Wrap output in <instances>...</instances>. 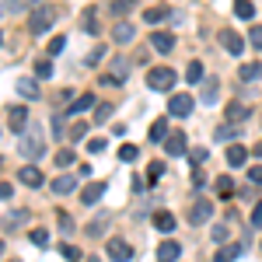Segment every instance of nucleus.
Wrapping results in <instances>:
<instances>
[{
    "instance_id": "nucleus-1",
    "label": "nucleus",
    "mask_w": 262,
    "mask_h": 262,
    "mask_svg": "<svg viewBox=\"0 0 262 262\" xmlns=\"http://www.w3.org/2000/svg\"><path fill=\"white\" fill-rule=\"evenodd\" d=\"M60 18V7H53V4H39V7H32V14H28V32L32 35H42V32H49L53 28V21Z\"/></svg>"
},
{
    "instance_id": "nucleus-2",
    "label": "nucleus",
    "mask_w": 262,
    "mask_h": 262,
    "mask_svg": "<svg viewBox=\"0 0 262 262\" xmlns=\"http://www.w3.org/2000/svg\"><path fill=\"white\" fill-rule=\"evenodd\" d=\"M175 70L171 67H154L150 74H147V84H150V91H171V84H175Z\"/></svg>"
},
{
    "instance_id": "nucleus-3",
    "label": "nucleus",
    "mask_w": 262,
    "mask_h": 262,
    "mask_svg": "<svg viewBox=\"0 0 262 262\" xmlns=\"http://www.w3.org/2000/svg\"><path fill=\"white\" fill-rule=\"evenodd\" d=\"M18 150H21V158H42V150H46V143H42V137L35 133V129H28V133L21 137Z\"/></svg>"
},
{
    "instance_id": "nucleus-4",
    "label": "nucleus",
    "mask_w": 262,
    "mask_h": 262,
    "mask_svg": "<svg viewBox=\"0 0 262 262\" xmlns=\"http://www.w3.org/2000/svg\"><path fill=\"white\" fill-rule=\"evenodd\" d=\"M25 126H28V105H11V112H7V129L25 137V133H28Z\"/></svg>"
},
{
    "instance_id": "nucleus-5",
    "label": "nucleus",
    "mask_w": 262,
    "mask_h": 262,
    "mask_svg": "<svg viewBox=\"0 0 262 262\" xmlns=\"http://www.w3.org/2000/svg\"><path fill=\"white\" fill-rule=\"evenodd\" d=\"M105 255H108L112 262H129L133 259V245L122 242V238H112V242L105 245Z\"/></svg>"
},
{
    "instance_id": "nucleus-6",
    "label": "nucleus",
    "mask_w": 262,
    "mask_h": 262,
    "mask_svg": "<svg viewBox=\"0 0 262 262\" xmlns=\"http://www.w3.org/2000/svg\"><path fill=\"white\" fill-rule=\"evenodd\" d=\"M126 74H129V60L116 56V60L108 63V74L101 77V84H126Z\"/></svg>"
},
{
    "instance_id": "nucleus-7",
    "label": "nucleus",
    "mask_w": 262,
    "mask_h": 262,
    "mask_svg": "<svg viewBox=\"0 0 262 262\" xmlns=\"http://www.w3.org/2000/svg\"><path fill=\"white\" fill-rule=\"evenodd\" d=\"M221 46L231 53V56H242L245 53V39L234 32V28H221Z\"/></svg>"
},
{
    "instance_id": "nucleus-8",
    "label": "nucleus",
    "mask_w": 262,
    "mask_h": 262,
    "mask_svg": "<svg viewBox=\"0 0 262 262\" xmlns=\"http://www.w3.org/2000/svg\"><path fill=\"white\" fill-rule=\"evenodd\" d=\"M210 217H213V203H210V200H196V203H192V210H189V221L196 224V227H200V224H206Z\"/></svg>"
},
{
    "instance_id": "nucleus-9",
    "label": "nucleus",
    "mask_w": 262,
    "mask_h": 262,
    "mask_svg": "<svg viewBox=\"0 0 262 262\" xmlns=\"http://www.w3.org/2000/svg\"><path fill=\"white\" fill-rule=\"evenodd\" d=\"M217 98H221V81L217 77H206L200 88V105H217Z\"/></svg>"
},
{
    "instance_id": "nucleus-10",
    "label": "nucleus",
    "mask_w": 262,
    "mask_h": 262,
    "mask_svg": "<svg viewBox=\"0 0 262 262\" xmlns=\"http://www.w3.org/2000/svg\"><path fill=\"white\" fill-rule=\"evenodd\" d=\"M164 150H168V158H182V154H189V140H185V133H171V137L164 140Z\"/></svg>"
},
{
    "instance_id": "nucleus-11",
    "label": "nucleus",
    "mask_w": 262,
    "mask_h": 262,
    "mask_svg": "<svg viewBox=\"0 0 262 262\" xmlns=\"http://www.w3.org/2000/svg\"><path fill=\"white\" fill-rule=\"evenodd\" d=\"M112 39L119 42V46H129V42L137 39V25H133V21H119V25L112 28Z\"/></svg>"
},
{
    "instance_id": "nucleus-12",
    "label": "nucleus",
    "mask_w": 262,
    "mask_h": 262,
    "mask_svg": "<svg viewBox=\"0 0 262 262\" xmlns=\"http://www.w3.org/2000/svg\"><path fill=\"white\" fill-rule=\"evenodd\" d=\"M150 49L168 56V53L175 49V35H171V32H154V35H150Z\"/></svg>"
},
{
    "instance_id": "nucleus-13",
    "label": "nucleus",
    "mask_w": 262,
    "mask_h": 262,
    "mask_svg": "<svg viewBox=\"0 0 262 262\" xmlns=\"http://www.w3.org/2000/svg\"><path fill=\"white\" fill-rule=\"evenodd\" d=\"M192 105H196V101H192V95H171V105H168V108H171V116L185 119V116L192 112Z\"/></svg>"
},
{
    "instance_id": "nucleus-14",
    "label": "nucleus",
    "mask_w": 262,
    "mask_h": 262,
    "mask_svg": "<svg viewBox=\"0 0 262 262\" xmlns=\"http://www.w3.org/2000/svg\"><path fill=\"white\" fill-rule=\"evenodd\" d=\"M18 179H21V185H28V189H39L42 182H46V179H42V171L35 168V164H25V168L18 171Z\"/></svg>"
},
{
    "instance_id": "nucleus-15",
    "label": "nucleus",
    "mask_w": 262,
    "mask_h": 262,
    "mask_svg": "<svg viewBox=\"0 0 262 262\" xmlns=\"http://www.w3.org/2000/svg\"><path fill=\"white\" fill-rule=\"evenodd\" d=\"M105 189H108L105 182H88V189L81 192V203H84V206H95V203L105 196Z\"/></svg>"
},
{
    "instance_id": "nucleus-16",
    "label": "nucleus",
    "mask_w": 262,
    "mask_h": 262,
    "mask_svg": "<svg viewBox=\"0 0 262 262\" xmlns=\"http://www.w3.org/2000/svg\"><path fill=\"white\" fill-rule=\"evenodd\" d=\"M248 116H252V108H248V105H242V101H231V105H227V122H231V126L245 122Z\"/></svg>"
},
{
    "instance_id": "nucleus-17",
    "label": "nucleus",
    "mask_w": 262,
    "mask_h": 262,
    "mask_svg": "<svg viewBox=\"0 0 262 262\" xmlns=\"http://www.w3.org/2000/svg\"><path fill=\"white\" fill-rule=\"evenodd\" d=\"M179 255H182V245H179V242L158 245V262H179Z\"/></svg>"
},
{
    "instance_id": "nucleus-18",
    "label": "nucleus",
    "mask_w": 262,
    "mask_h": 262,
    "mask_svg": "<svg viewBox=\"0 0 262 262\" xmlns=\"http://www.w3.org/2000/svg\"><path fill=\"white\" fill-rule=\"evenodd\" d=\"M77 189V175H56V182H53V192L56 196H70Z\"/></svg>"
},
{
    "instance_id": "nucleus-19",
    "label": "nucleus",
    "mask_w": 262,
    "mask_h": 262,
    "mask_svg": "<svg viewBox=\"0 0 262 262\" xmlns=\"http://www.w3.org/2000/svg\"><path fill=\"white\" fill-rule=\"evenodd\" d=\"M108 224H112V213H98L95 221L88 224V238H101V234L108 231Z\"/></svg>"
},
{
    "instance_id": "nucleus-20",
    "label": "nucleus",
    "mask_w": 262,
    "mask_h": 262,
    "mask_svg": "<svg viewBox=\"0 0 262 262\" xmlns=\"http://www.w3.org/2000/svg\"><path fill=\"white\" fill-rule=\"evenodd\" d=\"M245 161H248V150H245L242 143H231L227 147V168H242Z\"/></svg>"
},
{
    "instance_id": "nucleus-21",
    "label": "nucleus",
    "mask_w": 262,
    "mask_h": 262,
    "mask_svg": "<svg viewBox=\"0 0 262 262\" xmlns=\"http://www.w3.org/2000/svg\"><path fill=\"white\" fill-rule=\"evenodd\" d=\"M154 227H158L161 234H171V231H175V217H171L168 210H158V213H154Z\"/></svg>"
},
{
    "instance_id": "nucleus-22",
    "label": "nucleus",
    "mask_w": 262,
    "mask_h": 262,
    "mask_svg": "<svg viewBox=\"0 0 262 262\" xmlns=\"http://www.w3.org/2000/svg\"><path fill=\"white\" fill-rule=\"evenodd\" d=\"M95 18H98V14H95V7H88V11L81 14V28L88 32V35H98V32H101V25Z\"/></svg>"
},
{
    "instance_id": "nucleus-23",
    "label": "nucleus",
    "mask_w": 262,
    "mask_h": 262,
    "mask_svg": "<svg viewBox=\"0 0 262 262\" xmlns=\"http://www.w3.org/2000/svg\"><path fill=\"white\" fill-rule=\"evenodd\" d=\"M168 18H171V7H164V4L150 7V11H143V21H150V25H158V21H168Z\"/></svg>"
},
{
    "instance_id": "nucleus-24",
    "label": "nucleus",
    "mask_w": 262,
    "mask_h": 262,
    "mask_svg": "<svg viewBox=\"0 0 262 262\" xmlns=\"http://www.w3.org/2000/svg\"><path fill=\"white\" fill-rule=\"evenodd\" d=\"M238 126H231V122H224V126H217V133H213V140L217 143H227V140H238Z\"/></svg>"
},
{
    "instance_id": "nucleus-25",
    "label": "nucleus",
    "mask_w": 262,
    "mask_h": 262,
    "mask_svg": "<svg viewBox=\"0 0 262 262\" xmlns=\"http://www.w3.org/2000/svg\"><path fill=\"white\" fill-rule=\"evenodd\" d=\"M238 77H242L245 84H252V81H259L262 77V63H245L242 70H238Z\"/></svg>"
},
{
    "instance_id": "nucleus-26",
    "label": "nucleus",
    "mask_w": 262,
    "mask_h": 262,
    "mask_svg": "<svg viewBox=\"0 0 262 262\" xmlns=\"http://www.w3.org/2000/svg\"><path fill=\"white\" fill-rule=\"evenodd\" d=\"M91 105H98V98H95L91 91H84V95H77V98H74V105H70V112L77 116V112H84V108H91Z\"/></svg>"
},
{
    "instance_id": "nucleus-27",
    "label": "nucleus",
    "mask_w": 262,
    "mask_h": 262,
    "mask_svg": "<svg viewBox=\"0 0 262 262\" xmlns=\"http://www.w3.org/2000/svg\"><path fill=\"white\" fill-rule=\"evenodd\" d=\"M168 140V119H154L150 126V143H164Z\"/></svg>"
},
{
    "instance_id": "nucleus-28",
    "label": "nucleus",
    "mask_w": 262,
    "mask_h": 262,
    "mask_svg": "<svg viewBox=\"0 0 262 262\" xmlns=\"http://www.w3.org/2000/svg\"><path fill=\"white\" fill-rule=\"evenodd\" d=\"M213 185H217V196H221V200H231V196H234V189H238V185L227 179V175H221V179L213 182Z\"/></svg>"
},
{
    "instance_id": "nucleus-29",
    "label": "nucleus",
    "mask_w": 262,
    "mask_h": 262,
    "mask_svg": "<svg viewBox=\"0 0 262 262\" xmlns=\"http://www.w3.org/2000/svg\"><path fill=\"white\" fill-rule=\"evenodd\" d=\"M245 252V245H231V248H221L217 255H213V262H234L238 255Z\"/></svg>"
},
{
    "instance_id": "nucleus-30",
    "label": "nucleus",
    "mask_w": 262,
    "mask_h": 262,
    "mask_svg": "<svg viewBox=\"0 0 262 262\" xmlns=\"http://www.w3.org/2000/svg\"><path fill=\"white\" fill-rule=\"evenodd\" d=\"M133 7H137V0H112V4H108L112 18H122V14H129Z\"/></svg>"
},
{
    "instance_id": "nucleus-31",
    "label": "nucleus",
    "mask_w": 262,
    "mask_h": 262,
    "mask_svg": "<svg viewBox=\"0 0 262 262\" xmlns=\"http://www.w3.org/2000/svg\"><path fill=\"white\" fill-rule=\"evenodd\" d=\"M18 95H25V98H39V84L28 81V77H18Z\"/></svg>"
},
{
    "instance_id": "nucleus-32",
    "label": "nucleus",
    "mask_w": 262,
    "mask_h": 262,
    "mask_svg": "<svg viewBox=\"0 0 262 262\" xmlns=\"http://www.w3.org/2000/svg\"><path fill=\"white\" fill-rule=\"evenodd\" d=\"M25 221H28V210H14L4 224V231H18V227H25Z\"/></svg>"
},
{
    "instance_id": "nucleus-33",
    "label": "nucleus",
    "mask_w": 262,
    "mask_h": 262,
    "mask_svg": "<svg viewBox=\"0 0 262 262\" xmlns=\"http://www.w3.org/2000/svg\"><path fill=\"white\" fill-rule=\"evenodd\" d=\"M185 81H189V84H200V81H206V77H203V63H200V60H192L189 67H185Z\"/></svg>"
},
{
    "instance_id": "nucleus-34",
    "label": "nucleus",
    "mask_w": 262,
    "mask_h": 262,
    "mask_svg": "<svg viewBox=\"0 0 262 262\" xmlns=\"http://www.w3.org/2000/svg\"><path fill=\"white\" fill-rule=\"evenodd\" d=\"M234 14H238V18H255V4H252V0H234Z\"/></svg>"
},
{
    "instance_id": "nucleus-35",
    "label": "nucleus",
    "mask_w": 262,
    "mask_h": 262,
    "mask_svg": "<svg viewBox=\"0 0 262 262\" xmlns=\"http://www.w3.org/2000/svg\"><path fill=\"white\" fill-rule=\"evenodd\" d=\"M206 158H210V150H206V147H192V150H189V164H192L196 171L203 168V161H206Z\"/></svg>"
},
{
    "instance_id": "nucleus-36",
    "label": "nucleus",
    "mask_w": 262,
    "mask_h": 262,
    "mask_svg": "<svg viewBox=\"0 0 262 262\" xmlns=\"http://www.w3.org/2000/svg\"><path fill=\"white\" fill-rule=\"evenodd\" d=\"M84 137H88V122H74V126H70V133H67V140H84Z\"/></svg>"
},
{
    "instance_id": "nucleus-37",
    "label": "nucleus",
    "mask_w": 262,
    "mask_h": 262,
    "mask_svg": "<svg viewBox=\"0 0 262 262\" xmlns=\"http://www.w3.org/2000/svg\"><path fill=\"white\" fill-rule=\"evenodd\" d=\"M70 164H74V150H70V147L56 150V168H70Z\"/></svg>"
},
{
    "instance_id": "nucleus-38",
    "label": "nucleus",
    "mask_w": 262,
    "mask_h": 262,
    "mask_svg": "<svg viewBox=\"0 0 262 262\" xmlns=\"http://www.w3.org/2000/svg\"><path fill=\"white\" fill-rule=\"evenodd\" d=\"M137 154H140V150H137L133 143H122L119 147V161H137Z\"/></svg>"
},
{
    "instance_id": "nucleus-39",
    "label": "nucleus",
    "mask_w": 262,
    "mask_h": 262,
    "mask_svg": "<svg viewBox=\"0 0 262 262\" xmlns=\"http://www.w3.org/2000/svg\"><path fill=\"white\" fill-rule=\"evenodd\" d=\"M108 116H112V105H108V101H98V108H95V119L105 122Z\"/></svg>"
},
{
    "instance_id": "nucleus-40",
    "label": "nucleus",
    "mask_w": 262,
    "mask_h": 262,
    "mask_svg": "<svg viewBox=\"0 0 262 262\" xmlns=\"http://www.w3.org/2000/svg\"><path fill=\"white\" fill-rule=\"evenodd\" d=\"M248 42H252L255 49H262V25H252V32H248Z\"/></svg>"
},
{
    "instance_id": "nucleus-41",
    "label": "nucleus",
    "mask_w": 262,
    "mask_h": 262,
    "mask_svg": "<svg viewBox=\"0 0 262 262\" xmlns=\"http://www.w3.org/2000/svg\"><path fill=\"white\" fill-rule=\"evenodd\" d=\"M35 74H39V77H53V63L39 60V63H35Z\"/></svg>"
},
{
    "instance_id": "nucleus-42",
    "label": "nucleus",
    "mask_w": 262,
    "mask_h": 262,
    "mask_svg": "<svg viewBox=\"0 0 262 262\" xmlns=\"http://www.w3.org/2000/svg\"><path fill=\"white\" fill-rule=\"evenodd\" d=\"M63 46H67V39H63V35H56V39L49 42V56H60V53H63Z\"/></svg>"
},
{
    "instance_id": "nucleus-43",
    "label": "nucleus",
    "mask_w": 262,
    "mask_h": 262,
    "mask_svg": "<svg viewBox=\"0 0 262 262\" xmlns=\"http://www.w3.org/2000/svg\"><path fill=\"white\" fill-rule=\"evenodd\" d=\"M49 242V231H46V227H35V231H32V245H46Z\"/></svg>"
},
{
    "instance_id": "nucleus-44",
    "label": "nucleus",
    "mask_w": 262,
    "mask_h": 262,
    "mask_svg": "<svg viewBox=\"0 0 262 262\" xmlns=\"http://www.w3.org/2000/svg\"><path fill=\"white\" fill-rule=\"evenodd\" d=\"M60 255H63V259H70V262H77V255H81V252H77L74 245H60Z\"/></svg>"
},
{
    "instance_id": "nucleus-45",
    "label": "nucleus",
    "mask_w": 262,
    "mask_h": 262,
    "mask_svg": "<svg viewBox=\"0 0 262 262\" xmlns=\"http://www.w3.org/2000/svg\"><path fill=\"white\" fill-rule=\"evenodd\" d=\"M101 60H105V49L98 46V49H91V56H88V67H98Z\"/></svg>"
},
{
    "instance_id": "nucleus-46",
    "label": "nucleus",
    "mask_w": 262,
    "mask_h": 262,
    "mask_svg": "<svg viewBox=\"0 0 262 262\" xmlns=\"http://www.w3.org/2000/svg\"><path fill=\"white\" fill-rule=\"evenodd\" d=\"M56 217H60V231H63V234H70V231H74V221H70V213H56Z\"/></svg>"
},
{
    "instance_id": "nucleus-47",
    "label": "nucleus",
    "mask_w": 262,
    "mask_h": 262,
    "mask_svg": "<svg viewBox=\"0 0 262 262\" xmlns=\"http://www.w3.org/2000/svg\"><path fill=\"white\" fill-rule=\"evenodd\" d=\"M248 182H252V185H262V164L248 168Z\"/></svg>"
},
{
    "instance_id": "nucleus-48",
    "label": "nucleus",
    "mask_w": 262,
    "mask_h": 262,
    "mask_svg": "<svg viewBox=\"0 0 262 262\" xmlns=\"http://www.w3.org/2000/svg\"><path fill=\"white\" fill-rule=\"evenodd\" d=\"M248 221H252V227H259V231H262V203L252 210V217H248Z\"/></svg>"
},
{
    "instance_id": "nucleus-49",
    "label": "nucleus",
    "mask_w": 262,
    "mask_h": 262,
    "mask_svg": "<svg viewBox=\"0 0 262 262\" xmlns=\"http://www.w3.org/2000/svg\"><path fill=\"white\" fill-rule=\"evenodd\" d=\"M224 238H227V224H217L213 227V242H224Z\"/></svg>"
},
{
    "instance_id": "nucleus-50",
    "label": "nucleus",
    "mask_w": 262,
    "mask_h": 262,
    "mask_svg": "<svg viewBox=\"0 0 262 262\" xmlns=\"http://www.w3.org/2000/svg\"><path fill=\"white\" fill-rule=\"evenodd\" d=\"M161 175H164V164H161V161H154V164H150V182L161 179Z\"/></svg>"
},
{
    "instance_id": "nucleus-51",
    "label": "nucleus",
    "mask_w": 262,
    "mask_h": 262,
    "mask_svg": "<svg viewBox=\"0 0 262 262\" xmlns=\"http://www.w3.org/2000/svg\"><path fill=\"white\" fill-rule=\"evenodd\" d=\"M88 150H91V154H101V150H105V140H101V137H98V140H91V143H88Z\"/></svg>"
},
{
    "instance_id": "nucleus-52",
    "label": "nucleus",
    "mask_w": 262,
    "mask_h": 262,
    "mask_svg": "<svg viewBox=\"0 0 262 262\" xmlns=\"http://www.w3.org/2000/svg\"><path fill=\"white\" fill-rule=\"evenodd\" d=\"M28 4H35V0H7L11 11H21V7H28Z\"/></svg>"
},
{
    "instance_id": "nucleus-53",
    "label": "nucleus",
    "mask_w": 262,
    "mask_h": 262,
    "mask_svg": "<svg viewBox=\"0 0 262 262\" xmlns=\"http://www.w3.org/2000/svg\"><path fill=\"white\" fill-rule=\"evenodd\" d=\"M11 192H14V189H11L7 182H0V200H11Z\"/></svg>"
},
{
    "instance_id": "nucleus-54",
    "label": "nucleus",
    "mask_w": 262,
    "mask_h": 262,
    "mask_svg": "<svg viewBox=\"0 0 262 262\" xmlns=\"http://www.w3.org/2000/svg\"><path fill=\"white\" fill-rule=\"evenodd\" d=\"M255 158H262V143H255Z\"/></svg>"
},
{
    "instance_id": "nucleus-55",
    "label": "nucleus",
    "mask_w": 262,
    "mask_h": 262,
    "mask_svg": "<svg viewBox=\"0 0 262 262\" xmlns=\"http://www.w3.org/2000/svg\"><path fill=\"white\" fill-rule=\"evenodd\" d=\"M0 255H4V242H0Z\"/></svg>"
},
{
    "instance_id": "nucleus-56",
    "label": "nucleus",
    "mask_w": 262,
    "mask_h": 262,
    "mask_svg": "<svg viewBox=\"0 0 262 262\" xmlns=\"http://www.w3.org/2000/svg\"><path fill=\"white\" fill-rule=\"evenodd\" d=\"M0 42H4V35H0Z\"/></svg>"
}]
</instances>
